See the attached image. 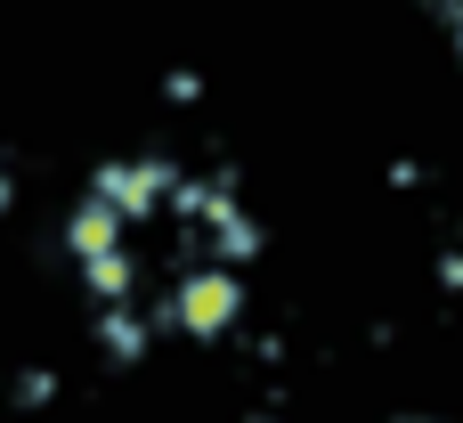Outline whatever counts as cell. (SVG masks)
I'll use <instances>...</instances> for the list:
<instances>
[{"label":"cell","mask_w":463,"mask_h":423,"mask_svg":"<svg viewBox=\"0 0 463 423\" xmlns=\"http://www.w3.org/2000/svg\"><path fill=\"white\" fill-rule=\"evenodd\" d=\"M236 220L212 187L171 171H122L81 212V261L122 334H171L220 318L236 285Z\"/></svg>","instance_id":"1"},{"label":"cell","mask_w":463,"mask_h":423,"mask_svg":"<svg viewBox=\"0 0 463 423\" xmlns=\"http://www.w3.org/2000/svg\"><path fill=\"white\" fill-rule=\"evenodd\" d=\"M448 16H456V24H463V0H448Z\"/></svg>","instance_id":"2"}]
</instances>
